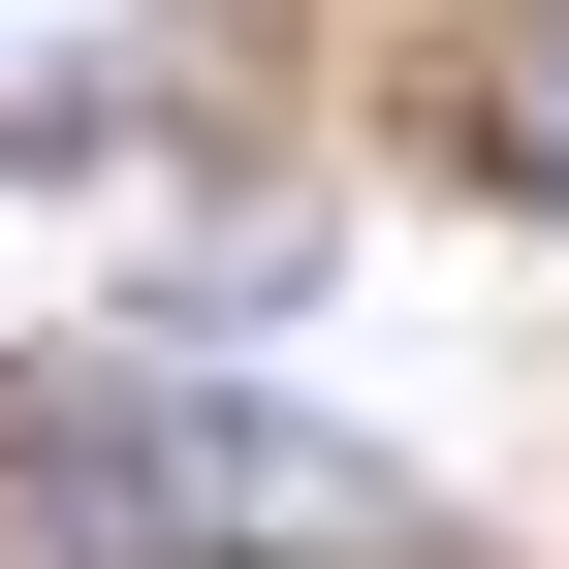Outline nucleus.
I'll list each match as a JSON object with an SVG mask.
<instances>
[{
	"label": "nucleus",
	"mask_w": 569,
	"mask_h": 569,
	"mask_svg": "<svg viewBox=\"0 0 569 569\" xmlns=\"http://www.w3.org/2000/svg\"><path fill=\"white\" fill-rule=\"evenodd\" d=\"M0 569H443V507L222 348H32L0 380Z\"/></svg>",
	"instance_id": "obj_1"
},
{
	"label": "nucleus",
	"mask_w": 569,
	"mask_h": 569,
	"mask_svg": "<svg viewBox=\"0 0 569 569\" xmlns=\"http://www.w3.org/2000/svg\"><path fill=\"white\" fill-rule=\"evenodd\" d=\"M253 0H0V159H159Z\"/></svg>",
	"instance_id": "obj_2"
},
{
	"label": "nucleus",
	"mask_w": 569,
	"mask_h": 569,
	"mask_svg": "<svg viewBox=\"0 0 569 569\" xmlns=\"http://www.w3.org/2000/svg\"><path fill=\"white\" fill-rule=\"evenodd\" d=\"M475 159H507V190H538V222H569V0H538V32H507V63H475Z\"/></svg>",
	"instance_id": "obj_3"
}]
</instances>
